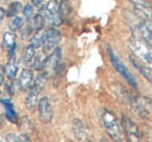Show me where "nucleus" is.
Here are the masks:
<instances>
[{"mask_svg": "<svg viewBox=\"0 0 152 142\" xmlns=\"http://www.w3.org/2000/svg\"><path fill=\"white\" fill-rule=\"evenodd\" d=\"M44 38H45V32L43 31L42 29L38 30V31L34 32V34L32 36L31 40H30V45H31L34 49L40 48L41 46H43Z\"/></svg>", "mask_w": 152, "mask_h": 142, "instance_id": "20", "label": "nucleus"}, {"mask_svg": "<svg viewBox=\"0 0 152 142\" xmlns=\"http://www.w3.org/2000/svg\"><path fill=\"white\" fill-rule=\"evenodd\" d=\"M43 1H44V0H31L32 4H34V7H39V5H40Z\"/></svg>", "mask_w": 152, "mask_h": 142, "instance_id": "31", "label": "nucleus"}, {"mask_svg": "<svg viewBox=\"0 0 152 142\" xmlns=\"http://www.w3.org/2000/svg\"><path fill=\"white\" fill-rule=\"evenodd\" d=\"M61 59V48L56 47L51 52V54L46 57V62H45V67H44L45 72L48 75L50 73H54L57 70V67H59Z\"/></svg>", "mask_w": 152, "mask_h": 142, "instance_id": "8", "label": "nucleus"}, {"mask_svg": "<svg viewBox=\"0 0 152 142\" xmlns=\"http://www.w3.org/2000/svg\"><path fill=\"white\" fill-rule=\"evenodd\" d=\"M7 142H19V137H17L15 134H10L7 136Z\"/></svg>", "mask_w": 152, "mask_h": 142, "instance_id": "28", "label": "nucleus"}, {"mask_svg": "<svg viewBox=\"0 0 152 142\" xmlns=\"http://www.w3.org/2000/svg\"><path fill=\"white\" fill-rule=\"evenodd\" d=\"M22 4L20 1H14L10 4L9 9L7 12V17H16V16L19 14V12L21 11Z\"/></svg>", "mask_w": 152, "mask_h": 142, "instance_id": "22", "label": "nucleus"}, {"mask_svg": "<svg viewBox=\"0 0 152 142\" xmlns=\"http://www.w3.org/2000/svg\"><path fill=\"white\" fill-rule=\"evenodd\" d=\"M5 15H7V13H5L4 9H3V7H0V22H1L3 19H4Z\"/></svg>", "mask_w": 152, "mask_h": 142, "instance_id": "30", "label": "nucleus"}, {"mask_svg": "<svg viewBox=\"0 0 152 142\" xmlns=\"http://www.w3.org/2000/svg\"><path fill=\"white\" fill-rule=\"evenodd\" d=\"M1 104H2L3 108H4L7 118L9 119L11 122L17 123L18 116H17V113H16L15 109H14V105L12 104L11 101H10L9 99H2V100H1Z\"/></svg>", "mask_w": 152, "mask_h": 142, "instance_id": "14", "label": "nucleus"}, {"mask_svg": "<svg viewBox=\"0 0 152 142\" xmlns=\"http://www.w3.org/2000/svg\"><path fill=\"white\" fill-rule=\"evenodd\" d=\"M101 123L113 142H126L123 127L110 111L103 110L101 112Z\"/></svg>", "mask_w": 152, "mask_h": 142, "instance_id": "1", "label": "nucleus"}, {"mask_svg": "<svg viewBox=\"0 0 152 142\" xmlns=\"http://www.w3.org/2000/svg\"><path fill=\"white\" fill-rule=\"evenodd\" d=\"M18 65H17V59H16L15 51L9 53V59H7V64L3 67V73L9 79L13 80L17 75Z\"/></svg>", "mask_w": 152, "mask_h": 142, "instance_id": "10", "label": "nucleus"}, {"mask_svg": "<svg viewBox=\"0 0 152 142\" xmlns=\"http://www.w3.org/2000/svg\"><path fill=\"white\" fill-rule=\"evenodd\" d=\"M3 79H4V76H3V72L0 69V85L3 83Z\"/></svg>", "mask_w": 152, "mask_h": 142, "instance_id": "32", "label": "nucleus"}, {"mask_svg": "<svg viewBox=\"0 0 152 142\" xmlns=\"http://www.w3.org/2000/svg\"><path fill=\"white\" fill-rule=\"evenodd\" d=\"M140 102H141L143 108L145 109L146 113H147V116H150L152 115V100L146 98V96H143V98H139Z\"/></svg>", "mask_w": 152, "mask_h": 142, "instance_id": "24", "label": "nucleus"}, {"mask_svg": "<svg viewBox=\"0 0 152 142\" xmlns=\"http://www.w3.org/2000/svg\"><path fill=\"white\" fill-rule=\"evenodd\" d=\"M107 53H108V56H110V62H112L113 67H115V70H116V71L118 72V73L120 74V75L122 76L125 80H126L127 83H128L131 87H133L134 89H137V81H135L134 77L131 75V73L127 70V67L123 64L122 61H121L120 59L116 56V54H115L114 51H113V49L110 48V46H107Z\"/></svg>", "mask_w": 152, "mask_h": 142, "instance_id": "3", "label": "nucleus"}, {"mask_svg": "<svg viewBox=\"0 0 152 142\" xmlns=\"http://www.w3.org/2000/svg\"><path fill=\"white\" fill-rule=\"evenodd\" d=\"M1 48L7 52H13L16 50V36L14 31L9 30L5 31L3 34L2 43H1Z\"/></svg>", "mask_w": 152, "mask_h": 142, "instance_id": "11", "label": "nucleus"}, {"mask_svg": "<svg viewBox=\"0 0 152 142\" xmlns=\"http://www.w3.org/2000/svg\"><path fill=\"white\" fill-rule=\"evenodd\" d=\"M44 17H43L41 14H38L34 17L32 19V23H31V27L34 31H38V30H41L44 26Z\"/></svg>", "mask_w": 152, "mask_h": 142, "instance_id": "23", "label": "nucleus"}, {"mask_svg": "<svg viewBox=\"0 0 152 142\" xmlns=\"http://www.w3.org/2000/svg\"><path fill=\"white\" fill-rule=\"evenodd\" d=\"M19 142H31V140L29 139V137L27 135L22 134V135L19 136Z\"/></svg>", "mask_w": 152, "mask_h": 142, "instance_id": "29", "label": "nucleus"}, {"mask_svg": "<svg viewBox=\"0 0 152 142\" xmlns=\"http://www.w3.org/2000/svg\"><path fill=\"white\" fill-rule=\"evenodd\" d=\"M39 94H40V91L37 90L36 88H34L32 86L28 89V93L25 99V104L29 110H34V109L38 106Z\"/></svg>", "mask_w": 152, "mask_h": 142, "instance_id": "15", "label": "nucleus"}, {"mask_svg": "<svg viewBox=\"0 0 152 142\" xmlns=\"http://www.w3.org/2000/svg\"><path fill=\"white\" fill-rule=\"evenodd\" d=\"M32 72L28 69H24L23 71L20 74V78H19V86L21 88V90H28L32 85Z\"/></svg>", "mask_w": 152, "mask_h": 142, "instance_id": "13", "label": "nucleus"}, {"mask_svg": "<svg viewBox=\"0 0 152 142\" xmlns=\"http://www.w3.org/2000/svg\"><path fill=\"white\" fill-rule=\"evenodd\" d=\"M128 46L133 56L152 72V48L137 36L129 40Z\"/></svg>", "mask_w": 152, "mask_h": 142, "instance_id": "2", "label": "nucleus"}, {"mask_svg": "<svg viewBox=\"0 0 152 142\" xmlns=\"http://www.w3.org/2000/svg\"><path fill=\"white\" fill-rule=\"evenodd\" d=\"M61 38V34L55 28H49L47 31H45V38L43 43V52L45 54L49 52H52L57 45L59 44Z\"/></svg>", "mask_w": 152, "mask_h": 142, "instance_id": "7", "label": "nucleus"}, {"mask_svg": "<svg viewBox=\"0 0 152 142\" xmlns=\"http://www.w3.org/2000/svg\"><path fill=\"white\" fill-rule=\"evenodd\" d=\"M34 50H36V49H34L31 45H29V46L24 48L23 53H22V61H23V63H25V64H30V63H31L34 57L36 56V55H34L36 54Z\"/></svg>", "mask_w": 152, "mask_h": 142, "instance_id": "21", "label": "nucleus"}, {"mask_svg": "<svg viewBox=\"0 0 152 142\" xmlns=\"http://www.w3.org/2000/svg\"><path fill=\"white\" fill-rule=\"evenodd\" d=\"M73 131L76 138L81 142H90L89 140V133L86 130L83 123L79 119H75L73 123Z\"/></svg>", "mask_w": 152, "mask_h": 142, "instance_id": "12", "label": "nucleus"}, {"mask_svg": "<svg viewBox=\"0 0 152 142\" xmlns=\"http://www.w3.org/2000/svg\"><path fill=\"white\" fill-rule=\"evenodd\" d=\"M38 110L40 119L43 122H50L52 120V107H51V103L47 96H44L39 101Z\"/></svg>", "mask_w": 152, "mask_h": 142, "instance_id": "9", "label": "nucleus"}, {"mask_svg": "<svg viewBox=\"0 0 152 142\" xmlns=\"http://www.w3.org/2000/svg\"><path fill=\"white\" fill-rule=\"evenodd\" d=\"M102 142H107V141H106V140H103V141H102Z\"/></svg>", "mask_w": 152, "mask_h": 142, "instance_id": "33", "label": "nucleus"}, {"mask_svg": "<svg viewBox=\"0 0 152 142\" xmlns=\"http://www.w3.org/2000/svg\"><path fill=\"white\" fill-rule=\"evenodd\" d=\"M23 19H22L21 17H15L14 18L13 21L10 23V30H12V31H17V30L21 29V27L23 26Z\"/></svg>", "mask_w": 152, "mask_h": 142, "instance_id": "25", "label": "nucleus"}, {"mask_svg": "<svg viewBox=\"0 0 152 142\" xmlns=\"http://www.w3.org/2000/svg\"><path fill=\"white\" fill-rule=\"evenodd\" d=\"M133 5L134 13L140 20L152 26V7L147 0H129Z\"/></svg>", "mask_w": 152, "mask_h": 142, "instance_id": "4", "label": "nucleus"}, {"mask_svg": "<svg viewBox=\"0 0 152 142\" xmlns=\"http://www.w3.org/2000/svg\"><path fill=\"white\" fill-rule=\"evenodd\" d=\"M32 13H34V9L30 4H26L23 9V15L24 17L26 18V20H29L32 16Z\"/></svg>", "mask_w": 152, "mask_h": 142, "instance_id": "26", "label": "nucleus"}, {"mask_svg": "<svg viewBox=\"0 0 152 142\" xmlns=\"http://www.w3.org/2000/svg\"><path fill=\"white\" fill-rule=\"evenodd\" d=\"M122 127L128 142H143V133L129 117L122 116Z\"/></svg>", "mask_w": 152, "mask_h": 142, "instance_id": "5", "label": "nucleus"}, {"mask_svg": "<svg viewBox=\"0 0 152 142\" xmlns=\"http://www.w3.org/2000/svg\"><path fill=\"white\" fill-rule=\"evenodd\" d=\"M130 61H131V63L133 64V67H134L135 69L140 72V74H142V75H143L144 77L148 80V81L152 83V72L150 71L148 67H146L144 64H142V63L140 62V61L137 60L135 57H134V58H133V57H130Z\"/></svg>", "mask_w": 152, "mask_h": 142, "instance_id": "16", "label": "nucleus"}, {"mask_svg": "<svg viewBox=\"0 0 152 142\" xmlns=\"http://www.w3.org/2000/svg\"><path fill=\"white\" fill-rule=\"evenodd\" d=\"M58 9H59V15H61V19L64 21V20H66L71 15L72 7L70 0H61L58 4Z\"/></svg>", "mask_w": 152, "mask_h": 142, "instance_id": "17", "label": "nucleus"}, {"mask_svg": "<svg viewBox=\"0 0 152 142\" xmlns=\"http://www.w3.org/2000/svg\"><path fill=\"white\" fill-rule=\"evenodd\" d=\"M31 31H34V30H32L31 25L27 26V27H26L25 29H23V31H21V36H22V38H28V36H29V34L31 33Z\"/></svg>", "mask_w": 152, "mask_h": 142, "instance_id": "27", "label": "nucleus"}, {"mask_svg": "<svg viewBox=\"0 0 152 142\" xmlns=\"http://www.w3.org/2000/svg\"><path fill=\"white\" fill-rule=\"evenodd\" d=\"M46 57L47 56H45L44 52H43L42 54H39V55H37V56H34L31 63H30L31 69L34 70V71H42V70H44L45 62H46Z\"/></svg>", "mask_w": 152, "mask_h": 142, "instance_id": "19", "label": "nucleus"}, {"mask_svg": "<svg viewBox=\"0 0 152 142\" xmlns=\"http://www.w3.org/2000/svg\"><path fill=\"white\" fill-rule=\"evenodd\" d=\"M47 80H48V74H47L46 72H43V73L39 74V75L37 76V78L34 79L31 86L41 92L44 89L45 85H46V83H47Z\"/></svg>", "mask_w": 152, "mask_h": 142, "instance_id": "18", "label": "nucleus"}, {"mask_svg": "<svg viewBox=\"0 0 152 142\" xmlns=\"http://www.w3.org/2000/svg\"><path fill=\"white\" fill-rule=\"evenodd\" d=\"M42 16L44 17L45 21L52 26H58L63 23V19L59 15L58 4L55 0H50L45 5Z\"/></svg>", "mask_w": 152, "mask_h": 142, "instance_id": "6", "label": "nucleus"}]
</instances>
